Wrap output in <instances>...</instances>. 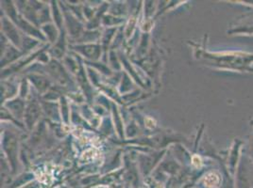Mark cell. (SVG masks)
I'll list each match as a JSON object with an SVG mask.
<instances>
[{
    "instance_id": "2",
    "label": "cell",
    "mask_w": 253,
    "mask_h": 188,
    "mask_svg": "<svg viewBox=\"0 0 253 188\" xmlns=\"http://www.w3.org/2000/svg\"><path fill=\"white\" fill-rule=\"evenodd\" d=\"M193 164H194L196 167H201V158L199 157H194V158H193Z\"/></svg>"
},
{
    "instance_id": "1",
    "label": "cell",
    "mask_w": 253,
    "mask_h": 188,
    "mask_svg": "<svg viewBox=\"0 0 253 188\" xmlns=\"http://www.w3.org/2000/svg\"><path fill=\"white\" fill-rule=\"evenodd\" d=\"M204 184L207 188H215L219 185V177L215 173H209L204 180Z\"/></svg>"
}]
</instances>
